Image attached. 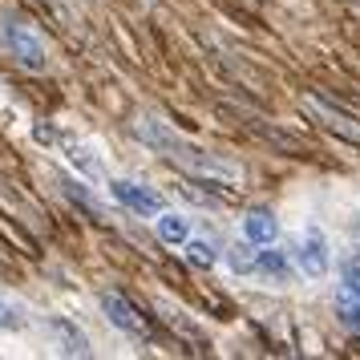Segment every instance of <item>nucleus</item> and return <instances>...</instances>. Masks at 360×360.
I'll return each mask as SVG.
<instances>
[{"mask_svg": "<svg viewBox=\"0 0 360 360\" xmlns=\"http://www.w3.org/2000/svg\"><path fill=\"white\" fill-rule=\"evenodd\" d=\"M352 239H356V247H360V214H356V223H352Z\"/></svg>", "mask_w": 360, "mask_h": 360, "instance_id": "nucleus-19", "label": "nucleus"}, {"mask_svg": "<svg viewBox=\"0 0 360 360\" xmlns=\"http://www.w3.org/2000/svg\"><path fill=\"white\" fill-rule=\"evenodd\" d=\"M295 267L308 279H324L328 267H332V247H328V235L320 227H308L304 239L295 243Z\"/></svg>", "mask_w": 360, "mask_h": 360, "instance_id": "nucleus-4", "label": "nucleus"}, {"mask_svg": "<svg viewBox=\"0 0 360 360\" xmlns=\"http://www.w3.org/2000/svg\"><path fill=\"white\" fill-rule=\"evenodd\" d=\"M186 259L195 263V267H214L219 263V251H214L211 239H191L186 243Z\"/></svg>", "mask_w": 360, "mask_h": 360, "instance_id": "nucleus-15", "label": "nucleus"}, {"mask_svg": "<svg viewBox=\"0 0 360 360\" xmlns=\"http://www.w3.org/2000/svg\"><path fill=\"white\" fill-rule=\"evenodd\" d=\"M182 195L191 198V202H198V207H223V198L211 195V191H198V186H182Z\"/></svg>", "mask_w": 360, "mask_h": 360, "instance_id": "nucleus-18", "label": "nucleus"}, {"mask_svg": "<svg viewBox=\"0 0 360 360\" xmlns=\"http://www.w3.org/2000/svg\"><path fill=\"white\" fill-rule=\"evenodd\" d=\"M255 255H259V251H255V243H251V239H243V243H235L227 251V267L235 271V276H251V271H255Z\"/></svg>", "mask_w": 360, "mask_h": 360, "instance_id": "nucleus-13", "label": "nucleus"}, {"mask_svg": "<svg viewBox=\"0 0 360 360\" xmlns=\"http://www.w3.org/2000/svg\"><path fill=\"white\" fill-rule=\"evenodd\" d=\"M276 235H279L276 211H267V207H251V211L243 214V239H251L255 247L276 243Z\"/></svg>", "mask_w": 360, "mask_h": 360, "instance_id": "nucleus-9", "label": "nucleus"}, {"mask_svg": "<svg viewBox=\"0 0 360 360\" xmlns=\"http://www.w3.org/2000/svg\"><path fill=\"white\" fill-rule=\"evenodd\" d=\"M255 276H263L267 283H292L295 276V263L288 251H279V247L267 243V251H259L255 255Z\"/></svg>", "mask_w": 360, "mask_h": 360, "instance_id": "nucleus-7", "label": "nucleus"}, {"mask_svg": "<svg viewBox=\"0 0 360 360\" xmlns=\"http://www.w3.org/2000/svg\"><path fill=\"white\" fill-rule=\"evenodd\" d=\"M134 138L150 146L154 154H162L170 162H179L182 170H191L195 179H207V182H243V166L214 154V150H202L195 142H186L179 130H170L166 122L158 117H134Z\"/></svg>", "mask_w": 360, "mask_h": 360, "instance_id": "nucleus-1", "label": "nucleus"}, {"mask_svg": "<svg viewBox=\"0 0 360 360\" xmlns=\"http://www.w3.org/2000/svg\"><path fill=\"white\" fill-rule=\"evenodd\" d=\"M304 110H308L324 130L340 134V138H348V142H360V122L356 117H348L344 110H336V105H328V101H320V98H308L304 101Z\"/></svg>", "mask_w": 360, "mask_h": 360, "instance_id": "nucleus-6", "label": "nucleus"}, {"mask_svg": "<svg viewBox=\"0 0 360 360\" xmlns=\"http://www.w3.org/2000/svg\"><path fill=\"white\" fill-rule=\"evenodd\" d=\"M61 191H65V198H69V202H77V207H82L85 214H94V219L101 214V202H98L94 195H89V186H85V182H77V179H61Z\"/></svg>", "mask_w": 360, "mask_h": 360, "instance_id": "nucleus-12", "label": "nucleus"}, {"mask_svg": "<svg viewBox=\"0 0 360 360\" xmlns=\"http://www.w3.org/2000/svg\"><path fill=\"white\" fill-rule=\"evenodd\" d=\"M57 146L65 150V158H69L73 166H77L82 174H101V162H98V154H94V150L85 146L82 138H73V134H65V130H61V142H57Z\"/></svg>", "mask_w": 360, "mask_h": 360, "instance_id": "nucleus-11", "label": "nucleus"}, {"mask_svg": "<svg viewBox=\"0 0 360 360\" xmlns=\"http://www.w3.org/2000/svg\"><path fill=\"white\" fill-rule=\"evenodd\" d=\"M49 328H53V336H57V344H61V352H65V356H94V344H89V336H85V332L73 324L69 316H53Z\"/></svg>", "mask_w": 360, "mask_h": 360, "instance_id": "nucleus-8", "label": "nucleus"}, {"mask_svg": "<svg viewBox=\"0 0 360 360\" xmlns=\"http://www.w3.org/2000/svg\"><path fill=\"white\" fill-rule=\"evenodd\" d=\"M110 195L130 214H138V219H158L162 214L158 191H150V186H142V182H134V179H110Z\"/></svg>", "mask_w": 360, "mask_h": 360, "instance_id": "nucleus-5", "label": "nucleus"}, {"mask_svg": "<svg viewBox=\"0 0 360 360\" xmlns=\"http://www.w3.org/2000/svg\"><path fill=\"white\" fill-rule=\"evenodd\" d=\"M98 308L105 311V320H110L117 332H126V336H134V340H150L146 316H138V308H134L122 292H101L98 295Z\"/></svg>", "mask_w": 360, "mask_h": 360, "instance_id": "nucleus-3", "label": "nucleus"}, {"mask_svg": "<svg viewBox=\"0 0 360 360\" xmlns=\"http://www.w3.org/2000/svg\"><path fill=\"white\" fill-rule=\"evenodd\" d=\"M25 328H29V316H25L17 304L0 300V332H25Z\"/></svg>", "mask_w": 360, "mask_h": 360, "instance_id": "nucleus-16", "label": "nucleus"}, {"mask_svg": "<svg viewBox=\"0 0 360 360\" xmlns=\"http://www.w3.org/2000/svg\"><path fill=\"white\" fill-rule=\"evenodd\" d=\"M0 41H4V49L13 53L17 65L33 69V73H41V69L49 65V49H45L41 29H37L33 20H25L20 13H4L0 17Z\"/></svg>", "mask_w": 360, "mask_h": 360, "instance_id": "nucleus-2", "label": "nucleus"}, {"mask_svg": "<svg viewBox=\"0 0 360 360\" xmlns=\"http://www.w3.org/2000/svg\"><path fill=\"white\" fill-rule=\"evenodd\" d=\"M340 283H344V292L360 295V255H356V251L340 263Z\"/></svg>", "mask_w": 360, "mask_h": 360, "instance_id": "nucleus-17", "label": "nucleus"}, {"mask_svg": "<svg viewBox=\"0 0 360 360\" xmlns=\"http://www.w3.org/2000/svg\"><path fill=\"white\" fill-rule=\"evenodd\" d=\"M336 320H340L348 332H360V295H352V292L336 295Z\"/></svg>", "mask_w": 360, "mask_h": 360, "instance_id": "nucleus-14", "label": "nucleus"}, {"mask_svg": "<svg viewBox=\"0 0 360 360\" xmlns=\"http://www.w3.org/2000/svg\"><path fill=\"white\" fill-rule=\"evenodd\" d=\"M154 231L166 247H186L191 243V219L186 214H174V211H162L154 219Z\"/></svg>", "mask_w": 360, "mask_h": 360, "instance_id": "nucleus-10", "label": "nucleus"}]
</instances>
